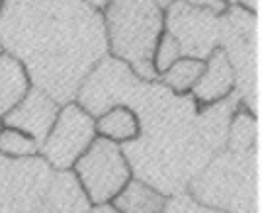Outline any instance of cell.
I'll list each match as a JSON object with an SVG mask.
<instances>
[{
  "label": "cell",
  "instance_id": "1",
  "mask_svg": "<svg viewBox=\"0 0 262 213\" xmlns=\"http://www.w3.org/2000/svg\"><path fill=\"white\" fill-rule=\"evenodd\" d=\"M75 102L92 117L125 106L139 121V135L120 145L133 178L170 198L227 143L229 123L241 108L237 92L211 106L174 94L159 80H143L127 65L106 55L82 80Z\"/></svg>",
  "mask_w": 262,
  "mask_h": 213
},
{
  "label": "cell",
  "instance_id": "2",
  "mask_svg": "<svg viewBox=\"0 0 262 213\" xmlns=\"http://www.w3.org/2000/svg\"><path fill=\"white\" fill-rule=\"evenodd\" d=\"M0 43L30 84L59 104L75 102L82 80L108 55L102 12L84 0H4Z\"/></svg>",
  "mask_w": 262,
  "mask_h": 213
},
{
  "label": "cell",
  "instance_id": "3",
  "mask_svg": "<svg viewBox=\"0 0 262 213\" xmlns=\"http://www.w3.org/2000/svg\"><path fill=\"white\" fill-rule=\"evenodd\" d=\"M194 202L221 213H260V123L239 108L229 123L227 143L190 180Z\"/></svg>",
  "mask_w": 262,
  "mask_h": 213
},
{
  "label": "cell",
  "instance_id": "4",
  "mask_svg": "<svg viewBox=\"0 0 262 213\" xmlns=\"http://www.w3.org/2000/svg\"><path fill=\"white\" fill-rule=\"evenodd\" d=\"M102 18L108 55L143 80H157L153 55L164 33V8L159 0H108Z\"/></svg>",
  "mask_w": 262,
  "mask_h": 213
},
{
  "label": "cell",
  "instance_id": "5",
  "mask_svg": "<svg viewBox=\"0 0 262 213\" xmlns=\"http://www.w3.org/2000/svg\"><path fill=\"white\" fill-rule=\"evenodd\" d=\"M258 14L229 6L221 14L219 49L227 55L235 73V92L241 108L258 117L260 114V45Z\"/></svg>",
  "mask_w": 262,
  "mask_h": 213
},
{
  "label": "cell",
  "instance_id": "6",
  "mask_svg": "<svg viewBox=\"0 0 262 213\" xmlns=\"http://www.w3.org/2000/svg\"><path fill=\"white\" fill-rule=\"evenodd\" d=\"M92 207L108 205L133 178L129 162L118 143L96 137L71 168Z\"/></svg>",
  "mask_w": 262,
  "mask_h": 213
},
{
  "label": "cell",
  "instance_id": "7",
  "mask_svg": "<svg viewBox=\"0 0 262 213\" xmlns=\"http://www.w3.org/2000/svg\"><path fill=\"white\" fill-rule=\"evenodd\" d=\"M55 171L39 155L6 159L0 155V213H35Z\"/></svg>",
  "mask_w": 262,
  "mask_h": 213
},
{
  "label": "cell",
  "instance_id": "8",
  "mask_svg": "<svg viewBox=\"0 0 262 213\" xmlns=\"http://www.w3.org/2000/svg\"><path fill=\"white\" fill-rule=\"evenodd\" d=\"M96 137L94 117L77 102H69L61 106L53 127L39 145V157L53 171H71Z\"/></svg>",
  "mask_w": 262,
  "mask_h": 213
},
{
  "label": "cell",
  "instance_id": "9",
  "mask_svg": "<svg viewBox=\"0 0 262 213\" xmlns=\"http://www.w3.org/2000/svg\"><path fill=\"white\" fill-rule=\"evenodd\" d=\"M219 28L221 14L196 10L182 0H174L164 8V32L178 41L182 57L206 61L219 49Z\"/></svg>",
  "mask_w": 262,
  "mask_h": 213
},
{
  "label": "cell",
  "instance_id": "10",
  "mask_svg": "<svg viewBox=\"0 0 262 213\" xmlns=\"http://www.w3.org/2000/svg\"><path fill=\"white\" fill-rule=\"evenodd\" d=\"M61 106L37 86H30L26 96L2 117V127H12L35 139L39 145L53 127Z\"/></svg>",
  "mask_w": 262,
  "mask_h": 213
},
{
  "label": "cell",
  "instance_id": "11",
  "mask_svg": "<svg viewBox=\"0 0 262 213\" xmlns=\"http://www.w3.org/2000/svg\"><path fill=\"white\" fill-rule=\"evenodd\" d=\"M235 92V73L231 69L227 55L221 49H215L204 61V73L192 86L190 96L200 106H211L229 98Z\"/></svg>",
  "mask_w": 262,
  "mask_h": 213
},
{
  "label": "cell",
  "instance_id": "12",
  "mask_svg": "<svg viewBox=\"0 0 262 213\" xmlns=\"http://www.w3.org/2000/svg\"><path fill=\"white\" fill-rule=\"evenodd\" d=\"M90 202L73 171H55L53 180L35 213H88Z\"/></svg>",
  "mask_w": 262,
  "mask_h": 213
},
{
  "label": "cell",
  "instance_id": "13",
  "mask_svg": "<svg viewBox=\"0 0 262 213\" xmlns=\"http://www.w3.org/2000/svg\"><path fill=\"white\" fill-rule=\"evenodd\" d=\"M166 196L155 190L147 182L131 178L120 194L110 202L118 213H163Z\"/></svg>",
  "mask_w": 262,
  "mask_h": 213
},
{
  "label": "cell",
  "instance_id": "14",
  "mask_svg": "<svg viewBox=\"0 0 262 213\" xmlns=\"http://www.w3.org/2000/svg\"><path fill=\"white\" fill-rule=\"evenodd\" d=\"M30 86L32 84L22 63L8 53L0 55V127L2 117L26 96Z\"/></svg>",
  "mask_w": 262,
  "mask_h": 213
},
{
  "label": "cell",
  "instance_id": "15",
  "mask_svg": "<svg viewBox=\"0 0 262 213\" xmlns=\"http://www.w3.org/2000/svg\"><path fill=\"white\" fill-rule=\"evenodd\" d=\"M94 125L98 137L108 139L118 145H125L139 135V121L125 106H114L106 110L104 114L94 117Z\"/></svg>",
  "mask_w": 262,
  "mask_h": 213
},
{
  "label": "cell",
  "instance_id": "16",
  "mask_svg": "<svg viewBox=\"0 0 262 213\" xmlns=\"http://www.w3.org/2000/svg\"><path fill=\"white\" fill-rule=\"evenodd\" d=\"M204 73V61L200 59H190V57H180L166 73L159 76L157 80L174 94H190L192 86L198 82V78Z\"/></svg>",
  "mask_w": 262,
  "mask_h": 213
},
{
  "label": "cell",
  "instance_id": "17",
  "mask_svg": "<svg viewBox=\"0 0 262 213\" xmlns=\"http://www.w3.org/2000/svg\"><path fill=\"white\" fill-rule=\"evenodd\" d=\"M0 155L6 159H30L39 155V143L18 129L0 127Z\"/></svg>",
  "mask_w": 262,
  "mask_h": 213
},
{
  "label": "cell",
  "instance_id": "18",
  "mask_svg": "<svg viewBox=\"0 0 262 213\" xmlns=\"http://www.w3.org/2000/svg\"><path fill=\"white\" fill-rule=\"evenodd\" d=\"M182 57V51H180V45L176 41L170 33L164 32L161 35V39L157 43V49H155L153 55V67L157 76H161L163 73H166L172 65Z\"/></svg>",
  "mask_w": 262,
  "mask_h": 213
},
{
  "label": "cell",
  "instance_id": "19",
  "mask_svg": "<svg viewBox=\"0 0 262 213\" xmlns=\"http://www.w3.org/2000/svg\"><path fill=\"white\" fill-rule=\"evenodd\" d=\"M163 213H221V211H215V209H209V207L200 205L188 194H178V196L166 198Z\"/></svg>",
  "mask_w": 262,
  "mask_h": 213
},
{
  "label": "cell",
  "instance_id": "20",
  "mask_svg": "<svg viewBox=\"0 0 262 213\" xmlns=\"http://www.w3.org/2000/svg\"><path fill=\"white\" fill-rule=\"evenodd\" d=\"M184 4L196 8V10H206L211 14H223V12L229 8V4L225 0H182Z\"/></svg>",
  "mask_w": 262,
  "mask_h": 213
},
{
  "label": "cell",
  "instance_id": "21",
  "mask_svg": "<svg viewBox=\"0 0 262 213\" xmlns=\"http://www.w3.org/2000/svg\"><path fill=\"white\" fill-rule=\"evenodd\" d=\"M229 6H239V8H245L249 12H254L258 14L260 10V0H225Z\"/></svg>",
  "mask_w": 262,
  "mask_h": 213
},
{
  "label": "cell",
  "instance_id": "22",
  "mask_svg": "<svg viewBox=\"0 0 262 213\" xmlns=\"http://www.w3.org/2000/svg\"><path fill=\"white\" fill-rule=\"evenodd\" d=\"M88 213H118L112 205H98V207H90V211Z\"/></svg>",
  "mask_w": 262,
  "mask_h": 213
},
{
  "label": "cell",
  "instance_id": "23",
  "mask_svg": "<svg viewBox=\"0 0 262 213\" xmlns=\"http://www.w3.org/2000/svg\"><path fill=\"white\" fill-rule=\"evenodd\" d=\"M84 2H88L92 8H96V10L102 12V8L106 6V2H108V0H84Z\"/></svg>",
  "mask_w": 262,
  "mask_h": 213
},
{
  "label": "cell",
  "instance_id": "24",
  "mask_svg": "<svg viewBox=\"0 0 262 213\" xmlns=\"http://www.w3.org/2000/svg\"><path fill=\"white\" fill-rule=\"evenodd\" d=\"M170 2H174V0H159V4H161V6H163V8H166V6H168V4H170Z\"/></svg>",
  "mask_w": 262,
  "mask_h": 213
},
{
  "label": "cell",
  "instance_id": "25",
  "mask_svg": "<svg viewBox=\"0 0 262 213\" xmlns=\"http://www.w3.org/2000/svg\"><path fill=\"white\" fill-rule=\"evenodd\" d=\"M2 53H6V51H4V47H2V43H0V55Z\"/></svg>",
  "mask_w": 262,
  "mask_h": 213
},
{
  "label": "cell",
  "instance_id": "26",
  "mask_svg": "<svg viewBox=\"0 0 262 213\" xmlns=\"http://www.w3.org/2000/svg\"><path fill=\"white\" fill-rule=\"evenodd\" d=\"M2 2H4V0H0V6H2Z\"/></svg>",
  "mask_w": 262,
  "mask_h": 213
}]
</instances>
